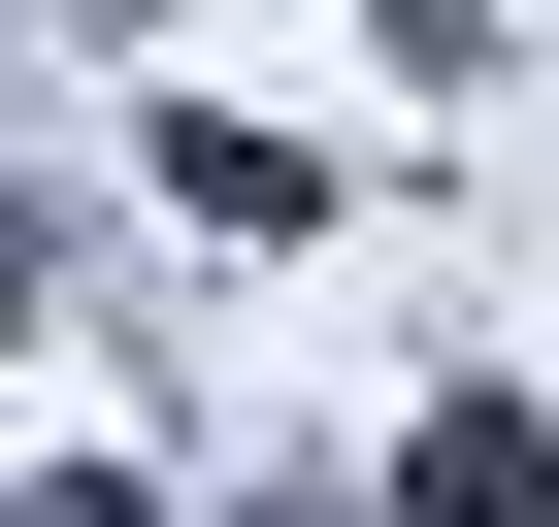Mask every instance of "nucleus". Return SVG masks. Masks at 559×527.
I'll return each mask as SVG.
<instances>
[{
    "mask_svg": "<svg viewBox=\"0 0 559 527\" xmlns=\"http://www.w3.org/2000/svg\"><path fill=\"white\" fill-rule=\"evenodd\" d=\"M395 494H428V527H559V461H526V429H493V396H461V429H428V461H395Z\"/></svg>",
    "mask_w": 559,
    "mask_h": 527,
    "instance_id": "1",
    "label": "nucleus"
}]
</instances>
